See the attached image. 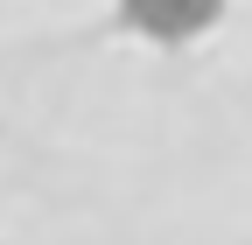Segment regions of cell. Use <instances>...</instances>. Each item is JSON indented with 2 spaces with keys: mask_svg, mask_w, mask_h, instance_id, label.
<instances>
[{
  "mask_svg": "<svg viewBox=\"0 0 252 245\" xmlns=\"http://www.w3.org/2000/svg\"><path fill=\"white\" fill-rule=\"evenodd\" d=\"M112 7H119V28H126V35L175 49V42L210 35V28L224 21V7H231V0H112Z\"/></svg>",
  "mask_w": 252,
  "mask_h": 245,
  "instance_id": "6da1fadb",
  "label": "cell"
}]
</instances>
